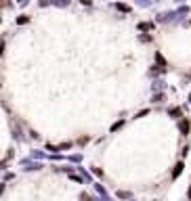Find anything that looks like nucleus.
Returning a JSON list of instances; mask_svg holds the SVG:
<instances>
[{
	"label": "nucleus",
	"mask_w": 191,
	"mask_h": 201,
	"mask_svg": "<svg viewBox=\"0 0 191 201\" xmlns=\"http://www.w3.org/2000/svg\"><path fill=\"white\" fill-rule=\"evenodd\" d=\"M183 168H185L183 163H177V168H174V172H172V178H179V176H181V172H183Z\"/></svg>",
	"instance_id": "obj_1"
},
{
	"label": "nucleus",
	"mask_w": 191,
	"mask_h": 201,
	"mask_svg": "<svg viewBox=\"0 0 191 201\" xmlns=\"http://www.w3.org/2000/svg\"><path fill=\"white\" fill-rule=\"evenodd\" d=\"M179 128H181V132H183V134H187V132H189V124H187V121H181V126H179Z\"/></svg>",
	"instance_id": "obj_2"
},
{
	"label": "nucleus",
	"mask_w": 191,
	"mask_h": 201,
	"mask_svg": "<svg viewBox=\"0 0 191 201\" xmlns=\"http://www.w3.org/2000/svg\"><path fill=\"white\" fill-rule=\"evenodd\" d=\"M120 128H122V121H118V124H113V126H111V132H116V130H120Z\"/></svg>",
	"instance_id": "obj_3"
},
{
	"label": "nucleus",
	"mask_w": 191,
	"mask_h": 201,
	"mask_svg": "<svg viewBox=\"0 0 191 201\" xmlns=\"http://www.w3.org/2000/svg\"><path fill=\"white\" fill-rule=\"evenodd\" d=\"M118 8H120V11H124V13H126V11H130V8H128L126 4H118Z\"/></svg>",
	"instance_id": "obj_4"
},
{
	"label": "nucleus",
	"mask_w": 191,
	"mask_h": 201,
	"mask_svg": "<svg viewBox=\"0 0 191 201\" xmlns=\"http://www.w3.org/2000/svg\"><path fill=\"white\" fill-rule=\"evenodd\" d=\"M151 27H153L151 23H143V25H141V30H151Z\"/></svg>",
	"instance_id": "obj_5"
}]
</instances>
